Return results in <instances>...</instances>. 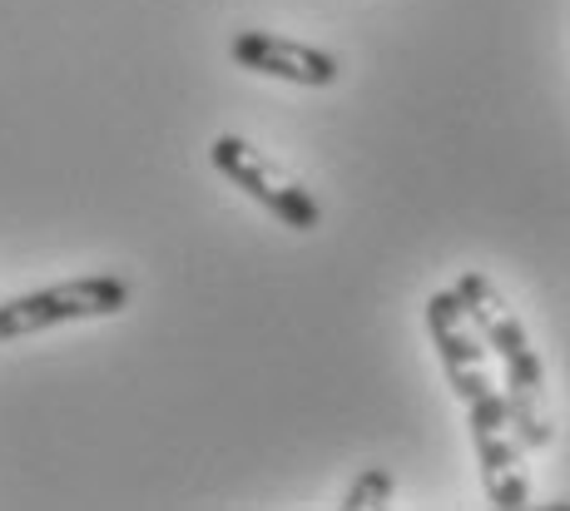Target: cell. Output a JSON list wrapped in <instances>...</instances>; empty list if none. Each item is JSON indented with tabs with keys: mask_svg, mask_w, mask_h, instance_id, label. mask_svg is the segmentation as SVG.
<instances>
[{
	"mask_svg": "<svg viewBox=\"0 0 570 511\" xmlns=\"http://www.w3.org/2000/svg\"><path fill=\"white\" fill-rule=\"evenodd\" d=\"M426 333H432V347H436V357H442V373H446V383H452L456 402L466 407L471 448H476L481 482H487L491 507L525 511L531 507V476H525V462H521L525 448H521L517 428H511L507 393H501L487 373V343L471 333V323H466L452 288L426 298Z\"/></svg>",
	"mask_w": 570,
	"mask_h": 511,
	"instance_id": "obj_1",
	"label": "cell"
},
{
	"mask_svg": "<svg viewBox=\"0 0 570 511\" xmlns=\"http://www.w3.org/2000/svg\"><path fill=\"white\" fill-rule=\"evenodd\" d=\"M452 293H456V303H462L471 333L507 367V387H501V393H507L511 428H517L521 448H531V452L551 448L556 417H551V397H546V363H541V353H535L525 323L517 318V308H511L507 293L491 284L487 274H462Z\"/></svg>",
	"mask_w": 570,
	"mask_h": 511,
	"instance_id": "obj_2",
	"label": "cell"
},
{
	"mask_svg": "<svg viewBox=\"0 0 570 511\" xmlns=\"http://www.w3.org/2000/svg\"><path fill=\"white\" fill-rule=\"evenodd\" d=\"M129 308V284L125 278H70V284H50L36 293L0 303V343L30 338V333L60 328V323H85V318H115Z\"/></svg>",
	"mask_w": 570,
	"mask_h": 511,
	"instance_id": "obj_3",
	"label": "cell"
},
{
	"mask_svg": "<svg viewBox=\"0 0 570 511\" xmlns=\"http://www.w3.org/2000/svg\"><path fill=\"white\" fill-rule=\"evenodd\" d=\"M208 159H214V169L224 174L228 184H238V189L254 204H263L278 224L298 228V234H313V228L323 224V204H317L278 159H268L258 145H248L244 135H218L214 145H208Z\"/></svg>",
	"mask_w": 570,
	"mask_h": 511,
	"instance_id": "obj_4",
	"label": "cell"
},
{
	"mask_svg": "<svg viewBox=\"0 0 570 511\" xmlns=\"http://www.w3.org/2000/svg\"><path fill=\"white\" fill-rule=\"evenodd\" d=\"M228 56H234V65H244V70L303 85V90H327V85L343 80V60L333 50L303 46V40H288V36H268V30H238Z\"/></svg>",
	"mask_w": 570,
	"mask_h": 511,
	"instance_id": "obj_5",
	"label": "cell"
},
{
	"mask_svg": "<svg viewBox=\"0 0 570 511\" xmlns=\"http://www.w3.org/2000/svg\"><path fill=\"white\" fill-rule=\"evenodd\" d=\"M392 492H397V482H392L387 466H367V472H357V482L347 487L343 511H382L392 502Z\"/></svg>",
	"mask_w": 570,
	"mask_h": 511,
	"instance_id": "obj_6",
	"label": "cell"
}]
</instances>
